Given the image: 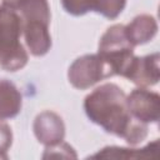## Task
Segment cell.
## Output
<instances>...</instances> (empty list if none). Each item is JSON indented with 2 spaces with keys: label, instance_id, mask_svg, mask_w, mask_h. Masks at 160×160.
Listing matches in <instances>:
<instances>
[{
  "label": "cell",
  "instance_id": "cell-1",
  "mask_svg": "<svg viewBox=\"0 0 160 160\" xmlns=\"http://www.w3.org/2000/svg\"><path fill=\"white\" fill-rule=\"evenodd\" d=\"M88 118L105 131L125 139L130 145L141 142L148 135L146 124L131 116L125 92L112 82L104 84L84 100Z\"/></svg>",
  "mask_w": 160,
  "mask_h": 160
},
{
  "label": "cell",
  "instance_id": "cell-2",
  "mask_svg": "<svg viewBox=\"0 0 160 160\" xmlns=\"http://www.w3.org/2000/svg\"><path fill=\"white\" fill-rule=\"evenodd\" d=\"M22 34L21 16L0 6V66L6 71H16L28 64V52L20 42Z\"/></svg>",
  "mask_w": 160,
  "mask_h": 160
},
{
  "label": "cell",
  "instance_id": "cell-3",
  "mask_svg": "<svg viewBox=\"0 0 160 160\" xmlns=\"http://www.w3.org/2000/svg\"><path fill=\"white\" fill-rule=\"evenodd\" d=\"M98 55L109 68L111 75L122 76L134 55V46L125 34V25L110 26L99 41Z\"/></svg>",
  "mask_w": 160,
  "mask_h": 160
},
{
  "label": "cell",
  "instance_id": "cell-4",
  "mask_svg": "<svg viewBox=\"0 0 160 160\" xmlns=\"http://www.w3.org/2000/svg\"><path fill=\"white\" fill-rule=\"evenodd\" d=\"M110 76L112 75L109 68L98 54H88L78 58L70 65L68 72L70 84L80 90H85Z\"/></svg>",
  "mask_w": 160,
  "mask_h": 160
},
{
  "label": "cell",
  "instance_id": "cell-5",
  "mask_svg": "<svg viewBox=\"0 0 160 160\" xmlns=\"http://www.w3.org/2000/svg\"><path fill=\"white\" fill-rule=\"evenodd\" d=\"M126 105L132 118L148 124L156 122L160 115V96L146 88H139L126 96Z\"/></svg>",
  "mask_w": 160,
  "mask_h": 160
},
{
  "label": "cell",
  "instance_id": "cell-6",
  "mask_svg": "<svg viewBox=\"0 0 160 160\" xmlns=\"http://www.w3.org/2000/svg\"><path fill=\"white\" fill-rule=\"evenodd\" d=\"M140 88H148L159 81V54H151L142 58L134 56L126 71L122 75Z\"/></svg>",
  "mask_w": 160,
  "mask_h": 160
},
{
  "label": "cell",
  "instance_id": "cell-7",
  "mask_svg": "<svg viewBox=\"0 0 160 160\" xmlns=\"http://www.w3.org/2000/svg\"><path fill=\"white\" fill-rule=\"evenodd\" d=\"M34 134L39 142L45 146H54L64 140L65 125L56 112L46 110L35 118Z\"/></svg>",
  "mask_w": 160,
  "mask_h": 160
},
{
  "label": "cell",
  "instance_id": "cell-8",
  "mask_svg": "<svg viewBox=\"0 0 160 160\" xmlns=\"http://www.w3.org/2000/svg\"><path fill=\"white\" fill-rule=\"evenodd\" d=\"M2 5L21 14L22 22L39 21L50 24V6L48 0H2Z\"/></svg>",
  "mask_w": 160,
  "mask_h": 160
},
{
  "label": "cell",
  "instance_id": "cell-9",
  "mask_svg": "<svg viewBox=\"0 0 160 160\" xmlns=\"http://www.w3.org/2000/svg\"><path fill=\"white\" fill-rule=\"evenodd\" d=\"M22 31L25 42L34 56H42L50 50L51 36L49 32V25L39 21L22 22Z\"/></svg>",
  "mask_w": 160,
  "mask_h": 160
},
{
  "label": "cell",
  "instance_id": "cell-10",
  "mask_svg": "<svg viewBox=\"0 0 160 160\" xmlns=\"http://www.w3.org/2000/svg\"><path fill=\"white\" fill-rule=\"evenodd\" d=\"M158 32V22L151 15H139L125 26V34L132 46L150 41Z\"/></svg>",
  "mask_w": 160,
  "mask_h": 160
},
{
  "label": "cell",
  "instance_id": "cell-11",
  "mask_svg": "<svg viewBox=\"0 0 160 160\" xmlns=\"http://www.w3.org/2000/svg\"><path fill=\"white\" fill-rule=\"evenodd\" d=\"M91 158H105V159H132V158H159V140H154L142 149H128L119 146H108L101 151L96 152Z\"/></svg>",
  "mask_w": 160,
  "mask_h": 160
},
{
  "label": "cell",
  "instance_id": "cell-12",
  "mask_svg": "<svg viewBox=\"0 0 160 160\" xmlns=\"http://www.w3.org/2000/svg\"><path fill=\"white\" fill-rule=\"evenodd\" d=\"M21 95L16 86L4 79L0 81V119H11L20 112Z\"/></svg>",
  "mask_w": 160,
  "mask_h": 160
},
{
  "label": "cell",
  "instance_id": "cell-13",
  "mask_svg": "<svg viewBox=\"0 0 160 160\" xmlns=\"http://www.w3.org/2000/svg\"><path fill=\"white\" fill-rule=\"evenodd\" d=\"M126 5V0H91V11H96L108 19L118 18Z\"/></svg>",
  "mask_w": 160,
  "mask_h": 160
},
{
  "label": "cell",
  "instance_id": "cell-14",
  "mask_svg": "<svg viewBox=\"0 0 160 160\" xmlns=\"http://www.w3.org/2000/svg\"><path fill=\"white\" fill-rule=\"evenodd\" d=\"M62 8L66 12L80 16L91 11V0H61Z\"/></svg>",
  "mask_w": 160,
  "mask_h": 160
},
{
  "label": "cell",
  "instance_id": "cell-15",
  "mask_svg": "<svg viewBox=\"0 0 160 160\" xmlns=\"http://www.w3.org/2000/svg\"><path fill=\"white\" fill-rule=\"evenodd\" d=\"M12 142V132L10 126L2 121V119H0V158L6 159L8 155V150L11 146Z\"/></svg>",
  "mask_w": 160,
  "mask_h": 160
}]
</instances>
